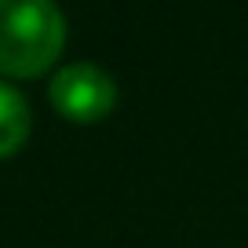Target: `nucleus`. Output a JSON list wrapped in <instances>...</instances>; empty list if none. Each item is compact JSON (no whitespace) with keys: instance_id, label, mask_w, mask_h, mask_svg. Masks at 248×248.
Segmentation results:
<instances>
[{"instance_id":"f257e3e1","label":"nucleus","mask_w":248,"mask_h":248,"mask_svg":"<svg viewBox=\"0 0 248 248\" xmlns=\"http://www.w3.org/2000/svg\"><path fill=\"white\" fill-rule=\"evenodd\" d=\"M66 18L47 0H0V73L37 77L62 55Z\"/></svg>"},{"instance_id":"f03ea898","label":"nucleus","mask_w":248,"mask_h":248,"mask_svg":"<svg viewBox=\"0 0 248 248\" xmlns=\"http://www.w3.org/2000/svg\"><path fill=\"white\" fill-rule=\"evenodd\" d=\"M47 95H51V106L66 121H77V124L102 121L117 102V88L109 80V73L92 66V62H70V66H62L51 77Z\"/></svg>"},{"instance_id":"7ed1b4c3","label":"nucleus","mask_w":248,"mask_h":248,"mask_svg":"<svg viewBox=\"0 0 248 248\" xmlns=\"http://www.w3.org/2000/svg\"><path fill=\"white\" fill-rule=\"evenodd\" d=\"M30 139V102L18 88L0 80V157H11Z\"/></svg>"}]
</instances>
